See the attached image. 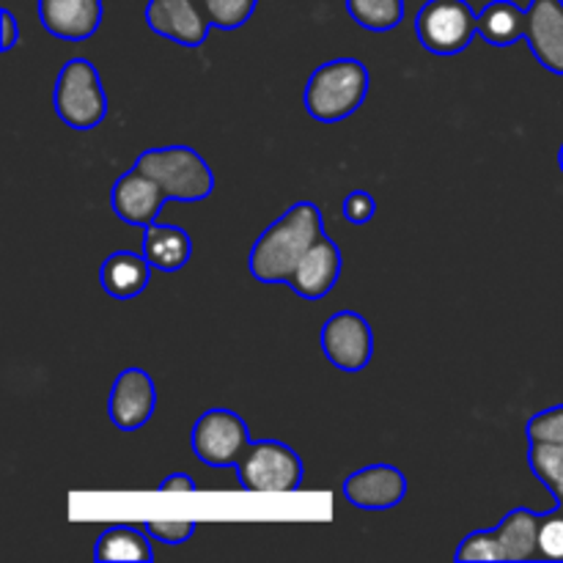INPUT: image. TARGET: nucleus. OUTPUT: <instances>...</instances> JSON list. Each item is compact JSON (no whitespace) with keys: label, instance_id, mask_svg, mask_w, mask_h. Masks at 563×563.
<instances>
[{"label":"nucleus","instance_id":"23","mask_svg":"<svg viewBox=\"0 0 563 563\" xmlns=\"http://www.w3.org/2000/svg\"><path fill=\"white\" fill-rule=\"evenodd\" d=\"M454 561H504V550H500L495 528L493 531H473L471 537L462 539Z\"/></svg>","mask_w":563,"mask_h":563},{"label":"nucleus","instance_id":"2","mask_svg":"<svg viewBox=\"0 0 563 563\" xmlns=\"http://www.w3.org/2000/svg\"><path fill=\"white\" fill-rule=\"evenodd\" d=\"M368 86H372V75L363 60L335 58L313 69V75L308 77L306 93H302V104L311 119L322 121V124H335L363 108Z\"/></svg>","mask_w":563,"mask_h":563},{"label":"nucleus","instance_id":"27","mask_svg":"<svg viewBox=\"0 0 563 563\" xmlns=\"http://www.w3.org/2000/svg\"><path fill=\"white\" fill-rule=\"evenodd\" d=\"M344 218L350 220L352 225H366L368 220L377 214V201H374L372 192L366 190H352L350 196L344 198V207H341Z\"/></svg>","mask_w":563,"mask_h":563},{"label":"nucleus","instance_id":"3","mask_svg":"<svg viewBox=\"0 0 563 563\" xmlns=\"http://www.w3.org/2000/svg\"><path fill=\"white\" fill-rule=\"evenodd\" d=\"M135 168L152 176L168 201L196 203L212 196L214 174L207 159L190 146H159L137 154Z\"/></svg>","mask_w":563,"mask_h":563},{"label":"nucleus","instance_id":"11","mask_svg":"<svg viewBox=\"0 0 563 563\" xmlns=\"http://www.w3.org/2000/svg\"><path fill=\"white\" fill-rule=\"evenodd\" d=\"M346 504L363 511H385L396 509L407 498V476L396 465H368L344 478Z\"/></svg>","mask_w":563,"mask_h":563},{"label":"nucleus","instance_id":"14","mask_svg":"<svg viewBox=\"0 0 563 563\" xmlns=\"http://www.w3.org/2000/svg\"><path fill=\"white\" fill-rule=\"evenodd\" d=\"M526 42L544 69L563 77V0H531Z\"/></svg>","mask_w":563,"mask_h":563},{"label":"nucleus","instance_id":"17","mask_svg":"<svg viewBox=\"0 0 563 563\" xmlns=\"http://www.w3.org/2000/svg\"><path fill=\"white\" fill-rule=\"evenodd\" d=\"M544 515L531 509H511L504 520L498 522L495 533H498L500 550H504L506 563H522V561H539V528H542Z\"/></svg>","mask_w":563,"mask_h":563},{"label":"nucleus","instance_id":"28","mask_svg":"<svg viewBox=\"0 0 563 563\" xmlns=\"http://www.w3.org/2000/svg\"><path fill=\"white\" fill-rule=\"evenodd\" d=\"M0 22H3V38H0V49L9 53L14 49V44L20 42V25H16V16L11 14V9L0 11Z\"/></svg>","mask_w":563,"mask_h":563},{"label":"nucleus","instance_id":"29","mask_svg":"<svg viewBox=\"0 0 563 563\" xmlns=\"http://www.w3.org/2000/svg\"><path fill=\"white\" fill-rule=\"evenodd\" d=\"M198 484L192 482L187 473H170L163 484H159V493H196Z\"/></svg>","mask_w":563,"mask_h":563},{"label":"nucleus","instance_id":"6","mask_svg":"<svg viewBox=\"0 0 563 563\" xmlns=\"http://www.w3.org/2000/svg\"><path fill=\"white\" fill-rule=\"evenodd\" d=\"M416 33L432 55H460L478 36V14L467 0H427L416 16Z\"/></svg>","mask_w":563,"mask_h":563},{"label":"nucleus","instance_id":"31","mask_svg":"<svg viewBox=\"0 0 563 563\" xmlns=\"http://www.w3.org/2000/svg\"><path fill=\"white\" fill-rule=\"evenodd\" d=\"M559 509H561V511H563V500H561V504H559Z\"/></svg>","mask_w":563,"mask_h":563},{"label":"nucleus","instance_id":"18","mask_svg":"<svg viewBox=\"0 0 563 563\" xmlns=\"http://www.w3.org/2000/svg\"><path fill=\"white\" fill-rule=\"evenodd\" d=\"M143 256L159 273H179L192 256V240L181 225L152 223L143 231Z\"/></svg>","mask_w":563,"mask_h":563},{"label":"nucleus","instance_id":"9","mask_svg":"<svg viewBox=\"0 0 563 563\" xmlns=\"http://www.w3.org/2000/svg\"><path fill=\"white\" fill-rule=\"evenodd\" d=\"M154 410H157V385L152 374L137 366L124 368L108 396V416L113 427L121 432H137L152 421Z\"/></svg>","mask_w":563,"mask_h":563},{"label":"nucleus","instance_id":"20","mask_svg":"<svg viewBox=\"0 0 563 563\" xmlns=\"http://www.w3.org/2000/svg\"><path fill=\"white\" fill-rule=\"evenodd\" d=\"M146 528L135 526H110L99 533L97 548H93V559L110 563V561H152V539L146 537Z\"/></svg>","mask_w":563,"mask_h":563},{"label":"nucleus","instance_id":"25","mask_svg":"<svg viewBox=\"0 0 563 563\" xmlns=\"http://www.w3.org/2000/svg\"><path fill=\"white\" fill-rule=\"evenodd\" d=\"M539 553L544 561H563V511L555 506L539 528Z\"/></svg>","mask_w":563,"mask_h":563},{"label":"nucleus","instance_id":"15","mask_svg":"<svg viewBox=\"0 0 563 563\" xmlns=\"http://www.w3.org/2000/svg\"><path fill=\"white\" fill-rule=\"evenodd\" d=\"M341 267H344L341 247L324 234L322 240L302 256V262L297 264L289 286L295 289L297 297H302V300H322V297L330 295V291L335 289V284H339Z\"/></svg>","mask_w":563,"mask_h":563},{"label":"nucleus","instance_id":"10","mask_svg":"<svg viewBox=\"0 0 563 563\" xmlns=\"http://www.w3.org/2000/svg\"><path fill=\"white\" fill-rule=\"evenodd\" d=\"M143 16L157 36L181 47H201L212 27L201 0H148Z\"/></svg>","mask_w":563,"mask_h":563},{"label":"nucleus","instance_id":"16","mask_svg":"<svg viewBox=\"0 0 563 563\" xmlns=\"http://www.w3.org/2000/svg\"><path fill=\"white\" fill-rule=\"evenodd\" d=\"M152 262L143 253L115 251L99 267V284L113 300H135L152 280Z\"/></svg>","mask_w":563,"mask_h":563},{"label":"nucleus","instance_id":"19","mask_svg":"<svg viewBox=\"0 0 563 563\" xmlns=\"http://www.w3.org/2000/svg\"><path fill=\"white\" fill-rule=\"evenodd\" d=\"M528 9L517 5L515 0H493L478 14V36L493 47H515L526 42Z\"/></svg>","mask_w":563,"mask_h":563},{"label":"nucleus","instance_id":"5","mask_svg":"<svg viewBox=\"0 0 563 563\" xmlns=\"http://www.w3.org/2000/svg\"><path fill=\"white\" fill-rule=\"evenodd\" d=\"M236 478L247 493H295L302 484V460L280 440H256L236 462Z\"/></svg>","mask_w":563,"mask_h":563},{"label":"nucleus","instance_id":"30","mask_svg":"<svg viewBox=\"0 0 563 563\" xmlns=\"http://www.w3.org/2000/svg\"><path fill=\"white\" fill-rule=\"evenodd\" d=\"M559 165H561V174H563V143H561V148H559Z\"/></svg>","mask_w":563,"mask_h":563},{"label":"nucleus","instance_id":"24","mask_svg":"<svg viewBox=\"0 0 563 563\" xmlns=\"http://www.w3.org/2000/svg\"><path fill=\"white\" fill-rule=\"evenodd\" d=\"M528 443L563 445V405L537 412L526 427Z\"/></svg>","mask_w":563,"mask_h":563},{"label":"nucleus","instance_id":"32","mask_svg":"<svg viewBox=\"0 0 563 563\" xmlns=\"http://www.w3.org/2000/svg\"><path fill=\"white\" fill-rule=\"evenodd\" d=\"M561 500H563V495H561V498H559V504H561Z\"/></svg>","mask_w":563,"mask_h":563},{"label":"nucleus","instance_id":"13","mask_svg":"<svg viewBox=\"0 0 563 563\" xmlns=\"http://www.w3.org/2000/svg\"><path fill=\"white\" fill-rule=\"evenodd\" d=\"M38 22L60 42H86L102 25V0H38Z\"/></svg>","mask_w":563,"mask_h":563},{"label":"nucleus","instance_id":"4","mask_svg":"<svg viewBox=\"0 0 563 563\" xmlns=\"http://www.w3.org/2000/svg\"><path fill=\"white\" fill-rule=\"evenodd\" d=\"M53 108L71 130H97L108 115V93L97 66L86 58L66 60L55 77Z\"/></svg>","mask_w":563,"mask_h":563},{"label":"nucleus","instance_id":"7","mask_svg":"<svg viewBox=\"0 0 563 563\" xmlns=\"http://www.w3.org/2000/svg\"><path fill=\"white\" fill-rule=\"evenodd\" d=\"M251 443L247 423L242 421V416H236L234 410H225V407H212L192 423V454L209 467H236V462L242 460Z\"/></svg>","mask_w":563,"mask_h":563},{"label":"nucleus","instance_id":"21","mask_svg":"<svg viewBox=\"0 0 563 563\" xmlns=\"http://www.w3.org/2000/svg\"><path fill=\"white\" fill-rule=\"evenodd\" d=\"M346 14L374 33L394 31L405 20V0H344Z\"/></svg>","mask_w":563,"mask_h":563},{"label":"nucleus","instance_id":"22","mask_svg":"<svg viewBox=\"0 0 563 563\" xmlns=\"http://www.w3.org/2000/svg\"><path fill=\"white\" fill-rule=\"evenodd\" d=\"M201 3L214 27H220V31H236V27H242L251 20L258 0H201Z\"/></svg>","mask_w":563,"mask_h":563},{"label":"nucleus","instance_id":"1","mask_svg":"<svg viewBox=\"0 0 563 563\" xmlns=\"http://www.w3.org/2000/svg\"><path fill=\"white\" fill-rule=\"evenodd\" d=\"M322 236V209L313 201H297L258 234L247 256V269L258 284H289L297 264Z\"/></svg>","mask_w":563,"mask_h":563},{"label":"nucleus","instance_id":"26","mask_svg":"<svg viewBox=\"0 0 563 563\" xmlns=\"http://www.w3.org/2000/svg\"><path fill=\"white\" fill-rule=\"evenodd\" d=\"M143 528L148 531V537L168 544V548H179V544L190 542V537L196 533V522L190 520H148L143 522Z\"/></svg>","mask_w":563,"mask_h":563},{"label":"nucleus","instance_id":"8","mask_svg":"<svg viewBox=\"0 0 563 563\" xmlns=\"http://www.w3.org/2000/svg\"><path fill=\"white\" fill-rule=\"evenodd\" d=\"M319 344H322L324 357H328L339 372L357 374L372 363V324H368L357 311H339L322 324Z\"/></svg>","mask_w":563,"mask_h":563},{"label":"nucleus","instance_id":"12","mask_svg":"<svg viewBox=\"0 0 563 563\" xmlns=\"http://www.w3.org/2000/svg\"><path fill=\"white\" fill-rule=\"evenodd\" d=\"M165 201H168V196H165L163 187L137 168L121 174L115 179L113 192H110L115 218L126 225H143V229L157 223L159 209H163Z\"/></svg>","mask_w":563,"mask_h":563}]
</instances>
